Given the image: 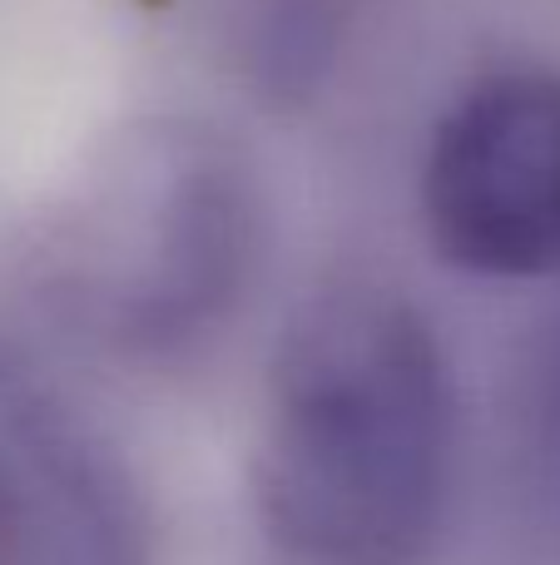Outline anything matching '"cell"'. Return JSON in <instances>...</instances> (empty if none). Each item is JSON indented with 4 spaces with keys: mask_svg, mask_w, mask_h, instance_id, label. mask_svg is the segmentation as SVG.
<instances>
[{
    "mask_svg": "<svg viewBox=\"0 0 560 565\" xmlns=\"http://www.w3.org/2000/svg\"><path fill=\"white\" fill-rule=\"evenodd\" d=\"M456 447L437 328L383 282L317 288L278 332L254 501L298 565H412L442 521Z\"/></svg>",
    "mask_w": 560,
    "mask_h": 565,
    "instance_id": "6da1fadb",
    "label": "cell"
},
{
    "mask_svg": "<svg viewBox=\"0 0 560 565\" xmlns=\"http://www.w3.org/2000/svg\"><path fill=\"white\" fill-rule=\"evenodd\" d=\"M248 159L214 129L125 145L65 224L45 288L65 322L129 358L194 348L234 312L263 234Z\"/></svg>",
    "mask_w": 560,
    "mask_h": 565,
    "instance_id": "7a4b0ae2",
    "label": "cell"
},
{
    "mask_svg": "<svg viewBox=\"0 0 560 565\" xmlns=\"http://www.w3.org/2000/svg\"><path fill=\"white\" fill-rule=\"evenodd\" d=\"M422 218L462 274H560V70H496L446 109L427 149Z\"/></svg>",
    "mask_w": 560,
    "mask_h": 565,
    "instance_id": "3957f363",
    "label": "cell"
},
{
    "mask_svg": "<svg viewBox=\"0 0 560 565\" xmlns=\"http://www.w3.org/2000/svg\"><path fill=\"white\" fill-rule=\"evenodd\" d=\"M154 521L115 441L0 348V565H149Z\"/></svg>",
    "mask_w": 560,
    "mask_h": 565,
    "instance_id": "277c9868",
    "label": "cell"
},
{
    "mask_svg": "<svg viewBox=\"0 0 560 565\" xmlns=\"http://www.w3.org/2000/svg\"><path fill=\"white\" fill-rule=\"evenodd\" d=\"M541 431H546V451H551V467H556V487H560V328L546 338L541 348Z\"/></svg>",
    "mask_w": 560,
    "mask_h": 565,
    "instance_id": "5b68a950",
    "label": "cell"
}]
</instances>
